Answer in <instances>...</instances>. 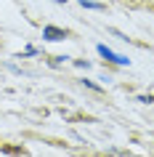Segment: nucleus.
I'll list each match as a JSON object with an SVG mask.
<instances>
[{"label":"nucleus","instance_id":"1","mask_svg":"<svg viewBox=\"0 0 154 157\" xmlns=\"http://www.w3.org/2000/svg\"><path fill=\"white\" fill-rule=\"evenodd\" d=\"M96 51L106 59V61H112V64H120V67H128V64H130V59H128V56H120V53H114L112 48H106L104 43H98V45H96Z\"/></svg>","mask_w":154,"mask_h":157},{"label":"nucleus","instance_id":"2","mask_svg":"<svg viewBox=\"0 0 154 157\" xmlns=\"http://www.w3.org/2000/svg\"><path fill=\"white\" fill-rule=\"evenodd\" d=\"M43 37H45L48 43H58V40H66V37H69V32H66V29H61V27L45 24V27H43Z\"/></svg>","mask_w":154,"mask_h":157},{"label":"nucleus","instance_id":"3","mask_svg":"<svg viewBox=\"0 0 154 157\" xmlns=\"http://www.w3.org/2000/svg\"><path fill=\"white\" fill-rule=\"evenodd\" d=\"M82 8H90V11H106L104 3H96V0H77Z\"/></svg>","mask_w":154,"mask_h":157},{"label":"nucleus","instance_id":"4","mask_svg":"<svg viewBox=\"0 0 154 157\" xmlns=\"http://www.w3.org/2000/svg\"><path fill=\"white\" fill-rule=\"evenodd\" d=\"M80 83L85 85V88H90V91H96V93H101V91H104V88H101V85H96L93 80H80Z\"/></svg>","mask_w":154,"mask_h":157},{"label":"nucleus","instance_id":"5","mask_svg":"<svg viewBox=\"0 0 154 157\" xmlns=\"http://www.w3.org/2000/svg\"><path fill=\"white\" fill-rule=\"evenodd\" d=\"M138 101H141V104H152L154 96H138Z\"/></svg>","mask_w":154,"mask_h":157},{"label":"nucleus","instance_id":"6","mask_svg":"<svg viewBox=\"0 0 154 157\" xmlns=\"http://www.w3.org/2000/svg\"><path fill=\"white\" fill-rule=\"evenodd\" d=\"M74 64H77V67H82V69H88V67H90V61H82V59H77Z\"/></svg>","mask_w":154,"mask_h":157},{"label":"nucleus","instance_id":"7","mask_svg":"<svg viewBox=\"0 0 154 157\" xmlns=\"http://www.w3.org/2000/svg\"><path fill=\"white\" fill-rule=\"evenodd\" d=\"M53 3H66V0H53Z\"/></svg>","mask_w":154,"mask_h":157}]
</instances>
